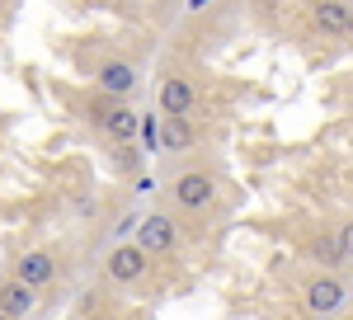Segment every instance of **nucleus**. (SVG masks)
I'll use <instances>...</instances> for the list:
<instances>
[{
	"label": "nucleus",
	"instance_id": "4",
	"mask_svg": "<svg viewBox=\"0 0 353 320\" xmlns=\"http://www.w3.org/2000/svg\"><path fill=\"white\" fill-rule=\"evenodd\" d=\"M146 259H151V254H146V250H141V245H113L109 250V278L113 283H137V278H141V273H146Z\"/></svg>",
	"mask_w": 353,
	"mask_h": 320
},
{
	"label": "nucleus",
	"instance_id": "7",
	"mask_svg": "<svg viewBox=\"0 0 353 320\" xmlns=\"http://www.w3.org/2000/svg\"><path fill=\"white\" fill-rule=\"evenodd\" d=\"M14 278H19V283H28V288L38 292V288H48V283L57 278V259L48 254V250H28V254H19Z\"/></svg>",
	"mask_w": 353,
	"mask_h": 320
},
{
	"label": "nucleus",
	"instance_id": "2",
	"mask_svg": "<svg viewBox=\"0 0 353 320\" xmlns=\"http://www.w3.org/2000/svg\"><path fill=\"white\" fill-rule=\"evenodd\" d=\"M137 245H141L146 254H174V245H179V226H174L165 212H151L141 226H137Z\"/></svg>",
	"mask_w": 353,
	"mask_h": 320
},
{
	"label": "nucleus",
	"instance_id": "13",
	"mask_svg": "<svg viewBox=\"0 0 353 320\" xmlns=\"http://www.w3.org/2000/svg\"><path fill=\"white\" fill-rule=\"evenodd\" d=\"M339 245H344V259H353V221H344V231H339Z\"/></svg>",
	"mask_w": 353,
	"mask_h": 320
},
{
	"label": "nucleus",
	"instance_id": "12",
	"mask_svg": "<svg viewBox=\"0 0 353 320\" xmlns=\"http://www.w3.org/2000/svg\"><path fill=\"white\" fill-rule=\"evenodd\" d=\"M316 254H321V259H330V264H334V259H344V245H339V231H325V236L316 240Z\"/></svg>",
	"mask_w": 353,
	"mask_h": 320
},
{
	"label": "nucleus",
	"instance_id": "14",
	"mask_svg": "<svg viewBox=\"0 0 353 320\" xmlns=\"http://www.w3.org/2000/svg\"><path fill=\"white\" fill-rule=\"evenodd\" d=\"M344 38H353V5H349V24H344Z\"/></svg>",
	"mask_w": 353,
	"mask_h": 320
},
{
	"label": "nucleus",
	"instance_id": "6",
	"mask_svg": "<svg viewBox=\"0 0 353 320\" xmlns=\"http://www.w3.org/2000/svg\"><path fill=\"white\" fill-rule=\"evenodd\" d=\"M193 99H198L193 80H184V76H165V80H161V94H156V104H161L165 118H174V113H189Z\"/></svg>",
	"mask_w": 353,
	"mask_h": 320
},
{
	"label": "nucleus",
	"instance_id": "15",
	"mask_svg": "<svg viewBox=\"0 0 353 320\" xmlns=\"http://www.w3.org/2000/svg\"><path fill=\"white\" fill-rule=\"evenodd\" d=\"M0 320H14V316H5V311H0Z\"/></svg>",
	"mask_w": 353,
	"mask_h": 320
},
{
	"label": "nucleus",
	"instance_id": "10",
	"mask_svg": "<svg viewBox=\"0 0 353 320\" xmlns=\"http://www.w3.org/2000/svg\"><path fill=\"white\" fill-rule=\"evenodd\" d=\"M99 90H109V94H132L137 71L128 61H104V66H99Z\"/></svg>",
	"mask_w": 353,
	"mask_h": 320
},
{
	"label": "nucleus",
	"instance_id": "1",
	"mask_svg": "<svg viewBox=\"0 0 353 320\" xmlns=\"http://www.w3.org/2000/svg\"><path fill=\"white\" fill-rule=\"evenodd\" d=\"M212 198H217V184H212L208 170H189V174L174 179V203H179L184 212H203Z\"/></svg>",
	"mask_w": 353,
	"mask_h": 320
},
{
	"label": "nucleus",
	"instance_id": "3",
	"mask_svg": "<svg viewBox=\"0 0 353 320\" xmlns=\"http://www.w3.org/2000/svg\"><path fill=\"white\" fill-rule=\"evenodd\" d=\"M344 283H339V273H321V278H311L306 283V311L311 316H334L339 306H344Z\"/></svg>",
	"mask_w": 353,
	"mask_h": 320
},
{
	"label": "nucleus",
	"instance_id": "11",
	"mask_svg": "<svg viewBox=\"0 0 353 320\" xmlns=\"http://www.w3.org/2000/svg\"><path fill=\"white\" fill-rule=\"evenodd\" d=\"M161 146H165V151H189V146H193L189 113H174V118H165V123H161Z\"/></svg>",
	"mask_w": 353,
	"mask_h": 320
},
{
	"label": "nucleus",
	"instance_id": "9",
	"mask_svg": "<svg viewBox=\"0 0 353 320\" xmlns=\"http://www.w3.org/2000/svg\"><path fill=\"white\" fill-rule=\"evenodd\" d=\"M33 288L28 283H19V278H10V283H0V311L5 316H14V320H24L28 311H33Z\"/></svg>",
	"mask_w": 353,
	"mask_h": 320
},
{
	"label": "nucleus",
	"instance_id": "5",
	"mask_svg": "<svg viewBox=\"0 0 353 320\" xmlns=\"http://www.w3.org/2000/svg\"><path fill=\"white\" fill-rule=\"evenodd\" d=\"M99 128H104L113 141L128 146V141H137V132H141V118H137L128 104H104L99 108Z\"/></svg>",
	"mask_w": 353,
	"mask_h": 320
},
{
	"label": "nucleus",
	"instance_id": "16",
	"mask_svg": "<svg viewBox=\"0 0 353 320\" xmlns=\"http://www.w3.org/2000/svg\"><path fill=\"white\" fill-rule=\"evenodd\" d=\"M0 5H5V0H0Z\"/></svg>",
	"mask_w": 353,
	"mask_h": 320
},
{
	"label": "nucleus",
	"instance_id": "8",
	"mask_svg": "<svg viewBox=\"0 0 353 320\" xmlns=\"http://www.w3.org/2000/svg\"><path fill=\"white\" fill-rule=\"evenodd\" d=\"M311 19H316V28H321L325 38H344L349 5H339V0H316V5H311Z\"/></svg>",
	"mask_w": 353,
	"mask_h": 320
}]
</instances>
